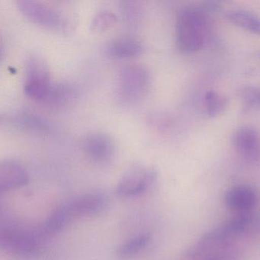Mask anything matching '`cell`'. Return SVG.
<instances>
[{
    "mask_svg": "<svg viewBox=\"0 0 260 260\" xmlns=\"http://www.w3.org/2000/svg\"><path fill=\"white\" fill-rule=\"evenodd\" d=\"M151 240V235L148 233H141L129 239L123 243L118 249V256L128 258L145 249Z\"/></svg>",
    "mask_w": 260,
    "mask_h": 260,
    "instance_id": "cell-17",
    "label": "cell"
},
{
    "mask_svg": "<svg viewBox=\"0 0 260 260\" xmlns=\"http://www.w3.org/2000/svg\"><path fill=\"white\" fill-rule=\"evenodd\" d=\"M157 179V172L153 167L135 165L120 178L116 193L123 198L141 196L148 191Z\"/></svg>",
    "mask_w": 260,
    "mask_h": 260,
    "instance_id": "cell-6",
    "label": "cell"
},
{
    "mask_svg": "<svg viewBox=\"0 0 260 260\" xmlns=\"http://www.w3.org/2000/svg\"><path fill=\"white\" fill-rule=\"evenodd\" d=\"M45 238L39 228L31 231L7 226L1 230L0 246L3 250L18 256H30L37 252L42 240Z\"/></svg>",
    "mask_w": 260,
    "mask_h": 260,
    "instance_id": "cell-5",
    "label": "cell"
},
{
    "mask_svg": "<svg viewBox=\"0 0 260 260\" xmlns=\"http://www.w3.org/2000/svg\"><path fill=\"white\" fill-rule=\"evenodd\" d=\"M29 176L25 167L13 159H6L0 164V191H11L25 186Z\"/></svg>",
    "mask_w": 260,
    "mask_h": 260,
    "instance_id": "cell-11",
    "label": "cell"
},
{
    "mask_svg": "<svg viewBox=\"0 0 260 260\" xmlns=\"http://www.w3.org/2000/svg\"><path fill=\"white\" fill-rule=\"evenodd\" d=\"M226 19L236 26L260 36V18L251 12L244 10H231L226 13Z\"/></svg>",
    "mask_w": 260,
    "mask_h": 260,
    "instance_id": "cell-15",
    "label": "cell"
},
{
    "mask_svg": "<svg viewBox=\"0 0 260 260\" xmlns=\"http://www.w3.org/2000/svg\"><path fill=\"white\" fill-rule=\"evenodd\" d=\"M249 221V215L245 214L230 219L202 236L188 248L185 257L189 260H205L226 250L233 240L246 231Z\"/></svg>",
    "mask_w": 260,
    "mask_h": 260,
    "instance_id": "cell-1",
    "label": "cell"
},
{
    "mask_svg": "<svg viewBox=\"0 0 260 260\" xmlns=\"http://www.w3.org/2000/svg\"><path fill=\"white\" fill-rule=\"evenodd\" d=\"M144 45L134 36H123L114 38L105 45V53L112 58H130L142 53Z\"/></svg>",
    "mask_w": 260,
    "mask_h": 260,
    "instance_id": "cell-13",
    "label": "cell"
},
{
    "mask_svg": "<svg viewBox=\"0 0 260 260\" xmlns=\"http://www.w3.org/2000/svg\"><path fill=\"white\" fill-rule=\"evenodd\" d=\"M233 144L237 153L247 162L260 161V138L256 131L249 127L237 129L233 136Z\"/></svg>",
    "mask_w": 260,
    "mask_h": 260,
    "instance_id": "cell-10",
    "label": "cell"
},
{
    "mask_svg": "<svg viewBox=\"0 0 260 260\" xmlns=\"http://www.w3.org/2000/svg\"><path fill=\"white\" fill-rule=\"evenodd\" d=\"M242 103L249 109H260V88L245 86L240 92Z\"/></svg>",
    "mask_w": 260,
    "mask_h": 260,
    "instance_id": "cell-21",
    "label": "cell"
},
{
    "mask_svg": "<svg viewBox=\"0 0 260 260\" xmlns=\"http://www.w3.org/2000/svg\"><path fill=\"white\" fill-rule=\"evenodd\" d=\"M107 198L103 193L92 192L79 196L63 204L72 220L80 217L95 215L107 206Z\"/></svg>",
    "mask_w": 260,
    "mask_h": 260,
    "instance_id": "cell-9",
    "label": "cell"
},
{
    "mask_svg": "<svg viewBox=\"0 0 260 260\" xmlns=\"http://www.w3.org/2000/svg\"><path fill=\"white\" fill-rule=\"evenodd\" d=\"M83 149L86 157L94 164H109L115 156V143L110 136L103 132H92L86 135Z\"/></svg>",
    "mask_w": 260,
    "mask_h": 260,
    "instance_id": "cell-8",
    "label": "cell"
},
{
    "mask_svg": "<svg viewBox=\"0 0 260 260\" xmlns=\"http://www.w3.org/2000/svg\"><path fill=\"white\" fill-rule=\"evenodd\" d=\"M121 17L124 23L130 28H135L139 25L142 19V7L136 1H121L119 5Z\"/></svg>",
    "mask_w": 260,
    "mask_h": 260,
    "instance_id": "cell-18",
    "label": "cell"
},
{
    "mask_svg": "<svg viewBox=\"0 0 260 260\" xmlns=\"http://www.w3.org/2000/svg\"><path fill=\"white\" fill-rule=\"evenodd\" d=\"M77 95V91L72 85L67 83H57L45 104L51 107L60 108L72 102Z\"/></svg>",
    "mask_w": 260,
    "mask_h": 260,
    "instance_id": "cell-16",
    "label": "cell"
},
{
    "mask_svg": "<svg viewBox=\"0 0 260 260\" xmlns=\"http://www.w3.org/2000/svg\"><path fill=\"white\" fill-rule=\"evenodd\" d=\"M117 21H118V17L114 12L103 9L95 13L92 20L91 28L93 31H105L115 25Z\"/></svg>",
    "mask_w": 260,
    "mask_h": 260,
    "instance_id": "cell-20",
    "label": "cell"
},
{
    "mask_svg": "<svg viewBox=\"0 0 260 260\" xmlns=\"http://www.w3.org/2000/svg\"><path fill=\"white\" fill-rule=\"evenodd\" d=\"M259 56H260V54H259Z\"/></svg>",
    "mask_w": 260,
    "mask_h": 260,
    "instance_id": "cell-23",
    "label": "cell"
},
{
    "mask_svg": "<svg viewBox=\"0 0 260 260\" xmlns=\"http://www.w3.org/2000/svg\"><path fill=\"white\" fill-rule=\"evenodd\" d=\"M208 14L203 9L185 7L176 20V42L179 49L191 54L203 48L208 30Z\"/></svg>",
    "mask_w": 260,
    "mask_h": 260,
    "instance_id": "cell-2",
    "label": "cell"
},
{
    "mask_svg": "<svg viewBox=\"0 0 260 260\" xmlns=\"http://www.w3.org/2000/svg\"><path fill=\"white\" fill-rule=\"evenodd\" d=\"M205 105L207 115L214 118L224 112L228 107V99L216 91H208L205 95Z\"/></svg>",
    "mask_w": 260,
    "mask_h": 260,
    "instance_id": "cell-19",
    "label": "cell"
},
{
    "mask_svg": "<svg viewBox=\"0 0 260 260\" xmlns=\"http://www.w3.org/2000/svg\"><path fill=\"white\" fill-rule=\"evenodd\" d=\"M54 85L47 63L39 56L30 55L25 64L23 90L25 95L45 104Z\"/></svg>",
    "mask_w": 260,
    "mask_h": 260,
    "instance_id": "cell-4",
    "label": "cell"
},
{
    "mask_svg": "<svg viewBox=\"0 0 260 260\" xmlns=\"http://www.w3.org/2000/svg\"><path fill=\"white\" fill-rule=\"evenodd\" d=\"M151 83V74L140 63L125 65L117 76L115 93L121 104H134L145 95Z\"/></svg>",
    "mask_w": 260,
    "mask_h": 260,
    "instance_id": "cell-3",
    "label": "cell"
},
{
    "mask_svg": "<svg viewBox=\"0 0 260 260\" xmlns=\"http://www.w3.org/2000/svg\"><path fill=\"white\" fill-rule=\"evenodd\" d=\"M19 10L28 19L42 26L63 29L66 19L60 10L45 3L34 0H18Z\"/></svg>",
    "mask_w": 260,
    "mask_h": 260,
    "instance_id": "cell-7",
    "label": "cell"
},
{
    "mask_svg": "<svg viewBox=\"0 0 260 260\" xmlns=\"http://www.w3.org/2000/svg\"><path fill=\"white\" fill-rule=\"evenodd\" d=\"M205 260H239L238 255L232 250L223 251L214 256Z\"/></svg>",
    "mask_w": 260,
    "mask_h": 260,
    "instance_id": "cell-22",
    "label": "cell"
},
{
    "mask_svg": "<svg viewBox=\"0 0 260 260\" xmlns=\"http://www.w3.org/2000/svg\"><path fill=\"white\" fill-rule=\"evenodd\" d=\"M2 118H5L7 124L16 128L28 132L48 134L51 130L49 123L45 118L32 111L26 109L17 111Z\"/></svg>",
    "mask_w": 260,
    "mask_h": 260,
    "instance_id": "cell-12",
    "label": "cell"
},
{
    "mask_svg": "<svg viewBox=\"0 0 260 260\" xmlns=\"http://www.w3.org/2000/svg\"><path fill=\"white\" fill-rule=\"evenodd\" d=\"M258 200L256 191L249 185L234 187L226 191L224 202L226 206L234 211H246L252 209Z\"/></svg>",
    "mask_w": 260,
    "mask_h": 260,
    "instance_id": "cell-14",
    "label": "cell"
}]
</instances>
